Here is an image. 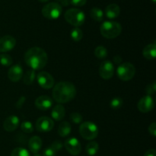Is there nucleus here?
Instances as JSON below:
<instances>
[{
	"mask_svg": "<svg viewBox=\"0 0 156 156\" xmlns=\"http://www.w3.org/2000/svg\"><path fill=\"white\" fill-rule=\"evenodd\" d=\"M114 73V67L111 61L105 60L101 64L99 67V74L104 80H110Z\"/></svg>",
	"mask_w": 156,
	"mask_h": 156,
	"instance_id": "obj_9",
	"label": "nucleus"
},
{
	"mask_svg": "<svg viewBox=\"0 0 156 156\" xmlns=\"http://www.w3.org/2000/svg\"><path fill=\"white\" fill-rule=\"evenodd\" d=\"M64 145H65V148L67 151L72 155H78L80 154L81 150H82V145H81L80 142L76 138L71 137L67 139L65 141Z\"/></svg>",
	"mask_w": 156,
	"mask_h": 156,
	"instance_id": "obj_11",
	"label": "nucleus"
},
{
	"mask_svg": "<svg viewBox=\"0 0 156 156\" xmlns=\"http://www.w3.org/2000/svg\"><path fill=\"white\" fill-rule=\"evenodd\" d=\"M42 147V140L39 136H33L29 139L28 148L34 154H37Z\"/></svg>",
	"mask_w": 156,
	"mask_h": 156,
	"instance_id": "obj_17",
	"label": "nucleus"
},
{
	"mask_svg": "<svg viewBox=\"0 0 156 156\" xmlns=\"http://www.w3.org/2000/svg\"><path fill=\"white\" fill-rule=\"evenodd\" d=\"M36 129L41 132H47L53 129L54 122L53 119L47 116H41L36 122Z\"/></svg>",
	"mask_w": 156,
	"mask_h": 156,
	"instance_id": "obj_10",
	"label": "nucleus"
},
{
	"mask_svg": "<svg viewBox=\"0 0 156 156\" xmlns=\"http://www.w3.org/2000/svg\"><path fill=\"white\" fill-rule=\"evenodd\" d=\"M66 114V110L63 106L58 104L55 106L51 111V116L55 121H61L63 119Z\"/></svg>",
	"mask_w": 156,
	"mask_h": 156,
	"instance_id": "obj_19",
	"label": "nucleus"
},
{
	"mask_svg": "<svg viewBox=\"0 0 156 156\" xmlns=\"http://www.w3.org/2000/svg\"><path fill=\"white\" fill-rule=\"evenodd\" d=\"M90 16L93 20L96 21H101L104 18V12L101 9L98 7L92 8L90 12Z\"/></svg>",
	"mask_w": 156,
	"mask_h": 156,
	"instance_id": "obj_22",
	"label": "nucleus"
},
{
	"mask_svg": "<svg viewBox=\"0 0 156 156\" xmlns=\"http://www.w3.org/2000/svg\"><path fill=\"white\" fill-rule=\"evenodd\" d=\"M117 76L123 81H129L133 78L136 73V68L131 63L126 62L120 64L117 70Z\"/></svg>",
	"mask_w": 156,
	"mask_h": 156,
	"instance_id": "obj_6",
	"label": "nucleus"
},
{
	"mask_svg": "<svg viewBox=\"0 0 156 156\" xmlns=\"http://www.w3.org/2000/svg\"><path fill=\"white\" fill-rule=\"evenodd\" d=\"M70 36L73 41L78 42V41H80L83 38V32L79 28H74L70 32Z\"/></svg>",
	"mask_w": 156,
	"mask_h": 156,
	"instance_id": "obj_25",
	"label": "nucleus"
},
{
	"mask_svg": "<svg viewBox=\"0 0 156 156\" xmlns=\"http://www.w3.org/2000/svg\"><path fill=\"white\" fill-rule=\"evenodd\" d=\"M10 156H30V153L28 152L26 148H16L12 151Z\"/></svg>",
	"mask_w": 156,
	"mask_h": 156,
	"instance_id": "obj_28",
	"label": "nucleus"
},
{
	"mask_svg": "<svg viewBox=\"0 0 156 156\" xmlns=\"http://www.w3.org/2000/svg\"><path fill=\"white\" fill-rule=\"evenodd\" d=\"M123 104V101L122 99V98L120 97H114V99H112V100L111 101V107L113 110H119L122 107Z\"/></svg>",
	"mask_w": 156,
	"mask_h": 156,
	"instance_id": "obj_29",
	"label": "nucleus"
},
{
	"mask_svg": "<svg viewBox=\"0 0 156 156\" xmlns=\"http://www.w3.org/2000/svg\"><path fill=\"white\" fill-rule=\"evenodd\" d=\"M144 156H156V151L153 148L148 150L144 154Z\"/></svg>",
	"mask_w": 156,
	"mask_h": 156,
	"instance_id": "obj_38",
	"label": "nucleus"
},
{
	"mask_svg": "<svg viewBox=\"0 0 156 156\" xmlns=\"http://www.w3.org/2000/svg\"><path fill=\"white\" fill-rule=\"evenodd\" d=\"M13 63L12 58L7 54H0V64L4 67H9Z\"/></svg>",
	"mask_w": 156,
	"mask_h": 156,
	"instance_id": "obj_27",
	"label": "nucleus"
},
{
	"mask_svg": "<svg viewBox=\"0 0 156 156\" xmlns=\"http://www.w3.org/2000/svg\"><path fill=\"white\" fill-rule=\"evenodd\" d=\"M149 132L154 137L156 136V123L155 122H152L149 126Z\"/></svg>",
	"mask_w": 156,
	"mask_h": 156,
	"instance_id": "obj_36",
	"label": "nucleus"
},
{
	"mask_svg": "<svg viewBox=\"0 0 156 156\" xmlns=\"http://www.w3.org/2000/svg\"><path fill=\"white\" fill-rule=\"evenodd\" d=\"M86 2L87 0H70V4L74 6H78V7L85 6Z\"/></svg>",
	"mask_w": 156,
	"mask_h": 156,
	"instance_id": "obj_35",
	"label": "nucleus"
},
{
	"mask_svg": "<svg viewBox=\"0 0 156 156\" xmlns=\"http://www.w3.org/2000/svg\"><path fill=\"white\" fill-rule=\"evenodd\" d=\"M38 1L41 2H48L49 0H38Z\"/></svg>",
	"mask_w": 156,
	"mask_h": 156,
	"instance_id": "obj_41",
	"label": "nucleus"
},
{
	"mask_svg": "<svg viewBox=\"0 0 156 156\" xmlns=\"http://www.w3.org/2000/svg\"><path fill=\"white\" fill-rule=\"evenodd\" d=\"M85 150H86V152L88 155L90 156L95 155L99 150L98 143L97 142H94V141L90 142L89 143L86 145V148H85Z\"/></svg>",
	"mask_w": 156,
	"mask_h": 156,
	"instance_id": "obj_24",
	"label": "nucleus"
},
{
	"mask_svg": "<svg viewBox=\"0 0 156 156\" xmlns=\"http://www.w3.org/2000/svg\"><path fill=\"white\" fill-rule=\"evenodd\" d=\"M143 55L147 60L155 59L156 56V44L155 43L146 45L143 50Z\"/></svg>",
	"mask_w": 156,
	"mask_h": 156,
	"instance_id": "obj_20",
	"label": "nucleus"
},
{
	"mask_svg": "<svg viewBox=\"0 0 156 156\" xmlns=\"http://www.w3.org/2000/svg\"><path fill=\"white\" fill-rule=\"evenodd\" d=\"M25 100H26L25 96H21V97L19 98V99L18 100V102L15 103V106H16L18 109H21V107L23 106L24 102H25Z\"/></svg>",
	"mask_w": 156,
	"mask_h": 156,
	"instance_id": "obj_37",
	"label": "nucleus"
},
{
	"mask_svg": "<svg viewBox=\"0 0 156 156\" xmlns=\"http://www.w3.org/2000/svg\"><path fill=\"white\" fill-rule=\"evenodd\" d=\"M21 128L24 132L31 133L34 130V125L30 121H24L21 124Z\"/></svg>",
	"mask_w": 156,
	"mask_h": 156,
	"instance_id": "obj_30",
	"label": "nucleus"
},
{
	"mask_svg": "<svg viewBox=\"0 0 156 156\" xmlns=\"http://www.w3.org/2000/svg\"><path fill=\"white\" fill-rule=\"evenodd\" d=\"M24 62L34 70H41L47 64V54L44 49L39 47H33L26 51L24 57Z\"/></svg>",
	"mask_w": 156,
	"mask_h": 156,
	"instance_id": "obj_1",
	"label": "nucleus"
},
{
	"mask_svg": "<svg viewBox=\"0 0 156 156\" xmlns=\"http://www.w3.org/2000/svg\"><path fill=\"white\" fill-rule=\"evenodd\" d=\"M122 61H123V59H122V58L120 55L117 54L114 57V62L116 64H120L122 63Z\"/></svg>",
	"mask_w": 156,
	"mask_h": 156,
	"instance_id": "obj_39",
	"label": "nucleus"
},
{
	"mask_svg": "<svg viewBox=\"0 0 156 156\" xmlns=\"http://www.w3.org/2000/svg\"><path fill=\"white\" fill-rule=\"evenodd\" d=\"M23 76V69L19 64L12 66L8 72V77L12 82H18Z\"/></svg>",
	"mask_w": 156,
	"mask_h": 156,
	"instance_id": "obj_15",
	"label": "nucleus"
},
{
	"mask_svg": "<svg viewBox=\"0 0 156 156\" xmlns=\"http://www.w3.org/2000/svg\"><path fill=\"white\" fill-rule=\"evenodd\" d=\"M70 119H71L72 122L75 124H79L82 123V120H83V117H82V115L79 113H71L69 116Z\"/></svg>",
	"mask_w": 156,
	"mask_h": 156,
	"instance_id": "obj_31",
	"label": "nucleus"
},
{
	"mask_svg": "<svg viewBox=\"0 0 156 156\" xmlns=\"http://www.w3.org/2000/svg\"><path fill=\"white\" fill-rule=\"evenodd\" d=\"M36 78V74L34 70H29L23 76V82L26 85H31Z\"/></svg>",
	"mask_w": 156,
	"mask_h": 156,
	"instance_id": "obj_23",
	"label": "nucleus"
},
{
	"mask_svg": "<svg viewBox=\"0 0 156 156\" xmlns=\"http://www.w3.org/2000/svg\"><path fill=\"white\" fill-rule=\"evenodd\" d=\"M146 92L147 93V95L149 96H152L156 92V82L154 81L152 84H149L147 87H146Z\"/></svg>",
	"mask_w": 156,
	"mask_h": 156,
	"instance_id": "obj_32",
	"label": "nucleus"
},
{
	"mask_svg": "<svg viewBox=\"0 0 156 156\" xmlns=\"http://www.w3.org/2000/svg\"><path fill=\"white\" fill-rule=\"evenodd\" d=\"M100 32L104 38L108 39H114L117 38L121 34L122 26L117 21H105L101 25Z\"/></svg>",
	"mask_w": 156,
	"mask_h": 156,
	"instance_id": "obj_3",
	"label": "nucleus"
},
{
	"mask_svg": "<svg viewBox=\"0 0 156 156\" xmlns=\"http://www.w3.org/2000/svg\"><path fill=\"white\" fill-rule=\"evenodd\" d=\"M62 6L57 2H50L42 9V15L47 19H57L62 14Z\"/></svg>",
	"mask_w": 156,
	"mask_h": 156,
	"instance_id": "obj_7",
	"label": "nucleus"
},
{
	"mask_svg": "<svg viewBox=\"0 0 156 156\" xmlns=\"http://www.w3.org/2000/svg\"><path fill=\"white\" fill-rule=\"evenodd\" d=\"M120 14V8L117 4H110L105 9V15L110 19L117 18Z\"/></svg>",
	"mask_w": 156,
	"mask_h": 156,
	"instance_id": "obj_18",
	"label": "nucleus"
},
{
	"mask_svg": "<svg viewBox=\"0 0 156 156\" xmlns=\"http://www.w3.org/2000/svg\"><path fill=\"white\" fill-rule=\"evenodd\" d=\"M79 133L83 139L86 140H93L98 136V128L95 123L87 121L81 124Z\"/></svg>",
	"mask_w": 156,
	"mask_h": 156,
	"instance_id": "obj_5",
	"label": "nucleus"
},
{
	"mask_svg": "<svg viewBox=\"0 0 156 156\" xmlns=\"http://www.w3.org/2000/svg\"><path fill=\"white\" fill-rule=\"evenodd\" d=\"M37 80L40 87L49 90L54 86V79L53 76L47 71H41L37 75Z\"/></svg>",
	"mask_w": 156,
	"mask_h": 156,
	"instance_id": "obj_8",
	"label": "nucleus"
},
{
	"mask_svg": "<svg viewBox=\"0 0 156 156\" xmlns=\"http://www.w3.org/2000/svg\"><path fill=\"white\" fill-rule=\"evenodd\" d=\"M56 151L52 148L51 146L47 147V148H45L43 153V156H56Z\"/></svg>",
	"mask_w": 156,
	"mask_h": 156,
	"instance_id": "obj_33",
	"label": "nucleus"
},
{
	"mask_svg": "<svg viewBox=\"0 0 156 156\" xmlns=\"http://www.w3.org/2000/svg\"><path fill=\"white\" fill-rule=\"evenodd\" d=\"M57 1H61V0H57Z\"/></svg>",
	"mask_w": 156,
	"mask_h": 156,
	"instance_id": "obj_44",
	"label": "nucleus"
},
{
	"mask_svg": "<svg viewBox=\"0 0 156 156\" xmlns=\"http://www.w3.org/2000/svg\"><path fill=\"white\" fill-rule=\"evenodd\" d=\"M62 146H63V145H62V142L59 140L54 141V142H53L51 145L52 148H53V149L56 151V152L59 151H60V150L62 148Z\"/></svg>",
	"mask_w": 156,
	"mask_h": 156,
	"instance_id": "obj_34",
	"label": "nucleus"
},
{
	"mask_svg": "<svg viewBox=\"0 0 156 156\" xmlns=\"http://www.w3.org/2000/svg\"><path fill=\"white\" fill-rule=\"evenodd\" d=\"M64 18L69 24H72L75 27H79L85 22V15L80 9L73 8V9H69L66 12Z\"/></svg>",
	"mask_w": 156,
	"mask_h": 156,
	"instance_id": "obj_4",
	"label": "nucleus"
},
{
	"mask_svg": "<svg viewBox=\"0 0 156 156\" xmlns=\"http://www.w3.org/2000/svg\"><path fill=\"white\" fill-rule=\"evenodd\" d=\"M152 2H153L154 3H155V2H156V0H152Z\"/></svg>",
	"mask_w": 156,
	"mask_h": 156,
	"instance_id": "obj_43",
	"label": "nucleus"
},
{
	"mask_svg": "<svg viewBox=\"0 0 156 156\" xmlns=\"http://www.w3.org/2000/svg\"><path fill=\"white\" fill-rule=\"evenodd\" d=\"M34 156H43V155H41V154H37H37H34Z\"/></svg>",
	"mask_w": 156,
	"mask_h": 156,
	"instance_id": "obj_42",
	"label": "nucleus"
},
{
	"mask_svg": "<svg viewBox=\"0 0 156 156\" xmlns=\"http://www.w3.org/2000/svg\"><path fill=\"white\" fill-rule=\"evenodd\" d=\"M52 94L56 102L66 103L74 99L76 95V89L73 83L61 81L54 86Z\"/></svg>",
	"mask_w": 156,
	"mask_h": 156,
	"instance_id": "obj_2",
	"label": "nucleus"
},
{
	"mask_svg": "<svg viewBox=\"0 0 156 156\" xmlns=\"http://www.w3.org/2000/svg\"><path fill=\"white\" fill-rule=\"evenodd\" d=\"M72 131L71 125L66 121H62L58 128V133L61 137H66Z\"/></svg>",
	"mask_w": 156,
	"mask_h": 156,
	"instance_id": "obj_21",
	"label": "nucleus"
},
{
	"mask_svg": "<svg viewBox=\"0 0 156 156\" xmlns=\"http://www.w3.org/2000/svg\"><path fill=\"white\" fill-rule=\"evenodd\" d=\"M154 106H155L154 99L149 95H146V96L142 97L137 104V108H138L139 111L143 113L150 112L151 110H153Z\"/></svg>",
	"mask_w": 156,
	"mask_h": 156,
	"instance_id": "obj_12",
	"label": "nucleus"
},
{
	"mask_svg": "<svg viewBox=\"0 0 156 156\" xmlns=\"http://www.w3.org/2000/svg\"><path fill=\"white\" fill-rule=\"evenodd\" d=\"M60 2L63 6H68L70 4V0H61Z\"/></svg>",
	"mask_w": 156,
	"mask_h": 156,
	"instance_id": "obj_40",
	"label": "nucleus"
},
{
	"mask_svg": "<svg viewBox=\"0 0 156 156\" xmlns=\"http://www.w3.org/2000/svg\"><path fill=\"white\" fill-rule=\"evenodd\" d=\"M20 123L19 118L16 116H10L5 119L3 128L7 132H13L18 127Z\"/></svg>",
	"mask_w": 156,
	"mask_h": 156,
	"instance_id": "obj_16",
	"label": "nucleus"
},
{
	"mask_svg": "<svg viewBox=\"0 0 156 156\" xmlns=\"http://www.w3.org/2000/svg\"><path fill=\"white\" fill-rule=\"evenodd\" d=\"M94 55L98 59H105L108 56V50L104 46L99 45L94 50Z\"/></svg>",
	"mask_w": 156,
	"mask_h": 156,
	"instance_id": "obj_26",
	"label": "nucleus"
},
{
	"mask_svg": "<svg viewBox=\"0 0 156 156\" xmlns=\"http://www.w3.org/2000/svg\"><path fill=\"white\" fill-rule=\"evenodd\" d=\"M16 40L11 35H5L0 38V52L5 53L10 51L15 47Z\"/></svg>",
	"mask_w": 156,
	"mask_h": 156,
	"instance_id": "obj_13",
	"label": "nucleus"
},
{
	"mask_svg": "<svg viewBox=\"0 0 156 156\" xmlns=\"http://www.w3.org/2000/svg\"><path fill=\"white\" fill-rule=\"evenodd\" d=\"M34 103L38 110L45 111V110L51 108L52 106H53V100L50 96L43 95V96H40L37 98Z\"/></svg>",
	"mask_w": 156,
	"mask_h": 156,
	"instance_id": "obj_14",
	"label": "nucleus"
}]
</instances>
